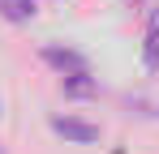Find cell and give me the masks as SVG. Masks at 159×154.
<instances>
[{
  "label": "cell",
  "mask_w": 159,
  "mask_h": 154,
  "mask_svg": "<svg viewBox=\"0 0 159 154\" xmlns=\"http://www.w3.org/2000/svg\"><path fill=\"white\" fill-rule=\"evenodd\" d=\"M52 128L60 133V137H73V141H99V128L86 124V120H78V116H56Z\"/></svg>",
  "instance_id": "6da1fadb"
},
{
  "label": "cell",
  "mask_w": 159,
  "mask_h": 154,
  "mask_svg": "<svg viewBox=\"0 0 159 154\" xmlns=\"http://www.w3.org/2000/svg\"><path fill=\"white\" fill-rule=\"evenodd\" d=\"M0 13L9 22H26L30 13H34V0H0Z\"/></svg>",
  "instance_id": "7a4b0ae2"
},
{
  "label": "cell",
  "mask_w": 159,
  "mask_h": 154,
  "mask_svg": "<svg viewBox=\"0 0 159 154\" xmlns=\"http://www.w3.org/2000/svg\"><path fill=\"white\" fill-rule=\"evenodd\" d=\"M0 154H4V150H0Z\"/></svg>",
  "instance_id": "277c9868"
},
{
  "label": "cell",
  "mask_w": 159,
  "mask_h": 154,
  "mask_svg": "<svg viewBox=\"0 0 159 154\" xmlns=\"http://www.w3.org/2000/svg\"><path fill=\"white\" fill-rule=\"evenodd\" d=\"M146 64H159V26H151L146 34Z\"/></svg>",
  "instance_id": "3957f363"
}]
</instances>
